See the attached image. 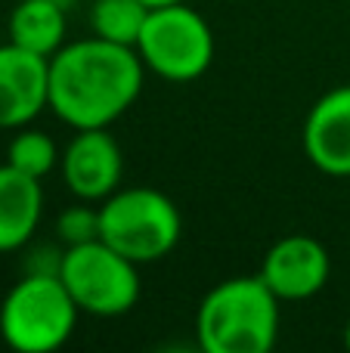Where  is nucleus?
Instances as JSON below:
<instances>
[{"instance_id":"f257e3e1","label":"nucleus","mask_w":350,"mask_h":353,"mask_svg":"<svg viewBox=\"0 0 350 353\" xmlns=\"http://www.w3.org/2000/svg\"><path fill=\"white\" fill-rule=\"evenodd\" d=\"M146 84L136 47L90 34L50 56V112L72 130L112 128Z\"/></svg>"},{"instance_id":"f03ea898","label":"nucleus","mask_w":350,"mask_h":353,"mask_svg":"<svg viewBox=\"0 0 350 353\" xmlns=\"http://www.w3.org/2000/svg\"><path fill=\"white\" fill-rule=\"evenodd\" d=\"M279 304L260 276L217 282L196 310V338L205 353H270L279 338Z\"/></svg>"},{"instance_id":"7ed1b4c3","label":"nucleus","mask_w":350,"mask_h":353,"mask_svg":"<svg viewBox=\"0 0 350 353\" xmlns=\"http://www.w3.org/2000/svg\"><path fill=\"white\" fill-rule=\"evenodd\" d=\"M180 236V208L161 189L124 186L99 201V239L140 267L165 261Z\"/></svg>"},{"instance_id":"20e7f679","label":"nucleus","mask_w":350,"mask_h":353,"mask_svg":"<svg viewBox=\"0 0 350 353\" xmlns=\"http://www.w3.org/2000/svg\"><path fill=\"white\" fill-rule=\"evenodd\" d=\"M78 316L59 276L22 273L0 301V338L16 353H56L74 335Z\"/></svg>"},{"instance_id":"39448f33","label":"nucleus","mask_w":350,"mask_h":353,"mask_svg":"<svg viewBox=\"0 0 350 353\" xmlns=\"http://www.w3.org/2000/svg\"><path fill=\"white\" fill-rule=\"evenodd\" d=\"M136 53L149 74L174 84L198 81L214 62V31L198 10L183 3L149 10L136 37Z\"/></svg>"},{"instance_id":"423d86ee","label":"nucleus","mask_w":350,"mask_h":353,"mask_svg":"<svg viewBox=\"0 0 350 353\" xmlns=\"http://www.w3.org/2000/svg\"><path fill=\"white\" fill-rule=\"evenodd\" d=\"M140 263L118 254L103 239L65 248L62 261V285L81 313L99 319L124 316L140 301Z\"/></svg>"},{"instance_id":"0eeeda50","label":"nucleus","mask_w":350,"mask_h":353,"mask_svg":"<svg viewBox=\"0 0 350 353\" xmlns=\"http://www.w3.org/2000/svg\"><path fill=\"white\" fill-rule=\"evenodd\" d=\"M59 174L74 199L99 205L115 189H121L124 152L115 137L109 134V128L74 130L68 146L62 149Z\"/></svg>"},{"instance_id":"6e6552de","label":"nucleus","mask_w":350,"mask_h":353,"mask_svg":"<svg viewBox=\"0 0 350 353\" xmlns=\"http://www.w3.org/2000/svg\"><path fill=\"white\" fill-rule=\"evenodd\" d=\"M329 273H332V261H329L326 245L304 232L282 236L279 242H273L258 270L267 288L289 304L320 294L329 282Z\"/></svg>"},{"instance_id":"1a4fd4ad","label":"nucleus","mask_w":350,"mask_h":353,"mask_svg":"<svg viewBox=\"0 0 350 353\" xmlns=\"http://www.w3.org/2000/svg\"><path fill=\"white\" fill-rule=\"evenodd\" d=\"M50 109V59L0 43V130L28 128Z\"/></svg>"},{"instance_id":"9d476101","label":"nucleus","mask_w":350,"mask_h":353,"mask_svg":"<svg viewBox=\"0 0 350 353\" xmlns=\"http://www.w3.org/2000/svg\"><path fill=\"white\" fill-rule=\"evenodd\" d=\"M304 155L326 176H350V84L326 90L304 118Z\"/></svg>"},{"instance_id":"9b49d317","label":"nucleus","mask_w":350,"mask_h":353,"mask_svg":"<svg viewBox=\"0 0 350 353\" xmlns=\"http://www.w3.org/2000/svg\"><path fill=\"white\" fill-rule=\"evenodd\" d=\"M43 217V186L37 176L0 165V254L22 251Z\"/></svg>"},{"instance_id":"f8f14e48","label":"nucleus","mask_w":350,"mask_h":353,"mask_svg":"<svg viewBox=\"0 0 350 353\" xmlns=\"http://www.w3.org/2000/svg\"><path fill=\"white\" fill-rule=\"evenodd\" d=\"M10 43L37 56H53L65 47L68 10L53 0H19L10 12Z\"/></svg>"},{"instance_id":"ddd939ff","label":"nucleus","mask_w":350,"mask_h":353,"mask_svg":"<svg viewBox=\"0 0 350 353\" xmlns=\"http://www.w3.org/2000/svg\"><path fill=\"white\" fill-rule=\"evenodd\" d=\"M149 6L143 0H93L90 3V31L103 41L136 47Z\"/></svg>"},{"instance_id":"4468645a","label":"nucleus","mask_w":350,"mask_h":353,"mask_svg":"<svg viewBox=\"0 0 350 353\" xmlns=\"http://www.w3.org/2000/svg\"><path fill=\"white\" fill-rule=\"evenodd\" d=\"M59 159L62 152L56 149V140L34 128H19L6 146V165L28 176H37V180L53 174L59 168Z\"/></svg>"},{"instance_id":"2eb2a0df","label":"nucleus","mask_w":350,"mask_h":353,"mask_svg":"<svg viewBox=\"0 0 350 353\" xmlns=\"http://www.w3.org/2000/svg\"><path fill=\"white\" fill-rule=\"evenodd\" d=\"M56 239H59L65 248L84 245V242H96L99 239V205L78 199V205L62 208L59 217H56Z\"/></svg>"},{"instance_id":"dca6fc26","label":"nucleus","mask_w":350,"mask_h":353,"mask_svg":"<svg viewBox=\"0 0 350 353\" xmlns=\"http://www.w3.org/2000/svg\"><path fill=\"white\" fill-rule=\"evenodd\" d=\"M62 261H65V245L43 242V245H25V273L37 276H59Z\"/></svg>"},{"instance_id":"f3484780","label":"nucleus","mask_w":350,"mask_h":353,"mask_svg":"<svg viewBox=\"0 0 350 353\" xmlns=\"http://www.w3.org/2000/svg\"><path fill=\"white\" fill-rule=\"evenodd\" d=\"M149 10H161V6H174V3H183V0H143Z\"/></svg>"},{"instance_id":"a211bd4d","label":"nucleus","mask_w":350,"mask_h":353,"mask_svg":"<svg viewBox=\"0 0 350 353\" xmlns=\"http://www.w3.org/2000/svg\"><path fill=\"white\" fill-rule=\"evenodd\" d=\"M53 3H59V6H62V10H72V6H74V3H78V0H53Z\"/></svg>"},{"instance_id":"6ab92c4d","label":"nucleus","mask_w":350,"mask_h":353,"mask_svg":"<svg viewBox=\"0 0 350 353\" xmlns=\"http://www.w3.org/2000/svg\"><path fill=\"white\" fill-rule=\"evenodd\" d=\"M344 344H347V350H350V319H347V325H344Z\"/></svg>"}]
</instances>
